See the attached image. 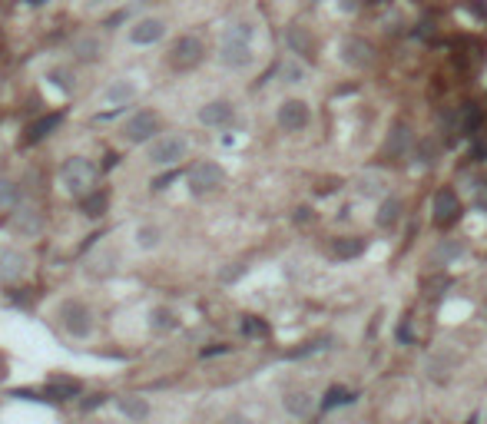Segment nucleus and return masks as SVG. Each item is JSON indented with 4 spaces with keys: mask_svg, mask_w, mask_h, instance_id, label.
<instances>
[{
    "mask_svg": "<svg viewBox=\"0 0 487 424\" xmlns=\"http://www.w3.org/2000/svg\"><path fill=\"white\" fill-rule=\"evenodd\" d=\"M10 226H14L20 236H37L40 226H44V215L37 209H17L14 219H10Z\"/></svg>",
    "mask_w": 487,
    "mask_h": 424,
    "instance_id": "2eb2a0df",
    "label": "nucleus"
},
{
    "mask_svg": "<svg viewBox=\"0 0 487 424\" xmlns=\"http://www.w3.org/2000/svg\"><path fill=\"white\" fill-rule=\"evenodd\" d=\"M219 60L232 67V70H239V67H249L252 60V50L245 40H232V37H222V46H219Z\"/></svg>",
    "mask_w": 487,
    "mask_h": 424,
    "instance_id": "6e6552de",
    "label": "nucleus"
},
{
    "mask_svg": "<svg viewBox=\"0 0 487 424\" xmlns=\"http://www.w3.org/2000/svg\"><path fill=\"white\" fill-rule=\"evenodd\" d=\"M242 332L245 335H265L269 328H265V321H259V318L249 315V318H242Z\"/></svg>",
    "mask_w": 487,
    "mask_h": 424,
    "instance_id": "c9c22d12",
    "label": "nucleus"
},
{
    "mask_svg": "<svg viewBox=\"0 0 487 424\" xmlns=\"http://www.w3.org/2000/svg\"><path fill=\"white\" fill-rule=\"evenodd\" d=\"M411 328H408V325H401V328H398V342H401V345H411Z\"/></svg>",
    "mask_w": 487,
    "mask_h": 424,
    "instance_id": "37998d69",
    "label": "nucleus"
},
{
    "mask_svg": "<svg viewBox=\"0 0 487 424\" xmlns=\"http://www.w3.org/2000/svg\"><path fill=\"white\" fill-rule=\"evenodd\" d=\"M107 202H109L107 193H100V189H96V193H90L87 199H80V209H83L87 219H100V215L107 212Z\"/></svg>",
    "mask_w": 487,
    "mask_h": 424,
    "instance_id": "393cba45",
    "label": "nucleus"
},
{
    "mask_svg": "<svg viewBox=\"0 0 487 424\" xmlns=\"http://www.w3.org/2000/svg\"><path fill=\"white\" fill-rule=\"evenodd\" d=\"M355 401V394L345 391V388H328L325 391V401H321V408L332 411V408H342V405H351Z\"/></svg>",
    "mask_w": 487,
    "mask_h": 424,
    "instance_id": "c85d7f7f",
    "label": "nucleus"
},
{
    "mask_svg": "<svg viewBox=\"0 0 487 424\" xmlns=\"http://www.w3.org/2000/svg\"><path fill=\"white\" fill-rule=\"evenodd\" d=\"M20 275H24V256L14 249L0 252V282H14Z\"/></svg>",
    "mask_w": 487,
    "mask_h": 424,
    "instance_id": "dca6fc26",
    "label": "nucleus"
},
{
    "mask_svg": "<svg viewBox=\"0 0 487 424\" xmlns=\"http://www.w3.org/2000/svg\"><path fill=\"white\" fill-rule=\"evenodd\" d=\"M152 133H159V116L150 109H139L123 123V139L126 143H150Z\"/></svg>",
    "mask_w": 487,
    "mask_h": 424,
    "instance_id": "20e7f679",
    "label": "nucleus"
},
{
    "mask_svg": "<svg viewBox=\"0 0 487 424\" xmlns=\"http://www.w3.org/2000/svg\"><path fill=\"white\" fill-rule=\"evenodd\" d=\"M451 256H461V245H457V242L441 245V249H438V256H434V265H441L444 258H451Z\"/></svg>",
    "mask_w": 487,
    "mask_h": 424,
    "instance_id": "e433bc0d",
    "label": "nucleus"
},
{
    "mask_svg": "<svg viewBox=\"0 0 487 424\" xmlns=\"http://www.w3.org/2000/svg\"><path fill=\"white\" fill-rule=\"evenodd\" d=\"M113 262H116V252H103V256H96V265H93L90 272H93V275L113 272Z\"/></svg>",
    "mask_w": 487,
    "mask_h": 424,
    "instance_id": "72a5a7b5",
    "label": "nucleus"
},
{
    "mask_svg": "<svg viewBox=\"0 0 487 424\" xmlns=\"http://www.w3.org/2000/svg\"><path fill=\"white\" fill-rule=\"evenodd\" d=\"M362 252H365V239H362V236H351V239H335V242H332V258H338V262L362 256Z\"/></svg>",
    "mask_w": 487,
    "mask_h": 424,
    "instance_id": "6ab92c4d",
    "label": "nucleus"
},
{
    "mask_svg": "<svg viewBox=\"0 0 487 424\" xmlns=\"http://www.w3.org/2000/svg\"><path fill=\"white\" fill-rule=\"evenodd\" d=\"M150 321H152V328H156V332H172V328L179 325V318H176L172 308H152Z\"/></svg>",
    "mask_w": 487,
    "mask_h": 424,
    "instance_id": "a878e982",
    "label": "nucleus"
},
{
    "mask_svg": "<svg viewBox=\"0 0 487 424\" xmlns=\"http://www.w3.org/2000/svg\"><path fill=\"white\" fill-rule=\"evenodd\" d=\"M186 139L183 136H159L152 139L150 146V163L152 166H172V163H179L186 156Z\"/></svg>",
    "mask_w": 487,
    "mask_h": 424,
    "instance_id": "423d86ee",
    "label": "nucleus"
},
{
    "mask_svg": "<svg viewBox=\"0 0 487 424\" xmlns=\"http://www.w3.org/2000/svg\"><path fill=\"white\" fill-rule=\"evenodd\" d=\"M17 196H20V186L10 179H0V206H14Z\"/></svg>",
    "mask_w": 487,
    "mask_h": 424,
    "instance_id": "473e14b6",
    "label": "nucleus"
},
{
    "mask_svg": "<svg viewBox=\"0 0 487 424\" xmlns=\"http://www.w3.org/2000/svg\"><path fill=\"white\" fill-rule=\"evenodd\" d=\"M229 345H213V348H202L199 351V355H202V358H215V355H229Z\"/></svg>",
    "mask_w": 487,
    "mask_h": 424,
    "instance_id": "58836bf2",
    "label": "nucleus"
},
{
    "mask_svg": "<svg viewBox=\"0 0 487 424\" xmlns=\"http://www.w3.org/2000/svg\"><path fill=\"white\" fill-rule=\"evenodd\" d=\"M87 3H100V0H87Z\"/></svg>",
    "mask_w": 487,
    "mask_h": 424,
    "instance_id": "49530a36",
    "label": "nucleus"
},
{
    "mask_svg": "<svg viewBox=\"0 0 487 424\" xmlns=\"http://www.w3.org/2000/svg\"><path fill=\"white\" fill-rule=\"evenodd\" d=\"M414 156H418V163H421V166H431V163L438 159V143H431V139H421Z\"/></svg>",
    "mask_w": 487,
    "mask_h": 424,
    "instance_id": "2f4dec72",
    "label": "nucleus"
},
{
    "mask_svg": "<svg viewBox=\"0 0 487 424\" xmlns=\"http://www.w3.org/2000/svg\"><path fill=\"white\" fill-rule=\"evenodd\" d=\"M236 116V109L229 100H215V103H206L199 109V123H206V126H229Z\"/></svg>",
    "mask_w": 487,
    "mask_h": 424,
    "instance_id": "9b49d317",
    "label": "nucleus"
},
{
    "mask_svg": "<svg viewBox=\"0 0 487 424\" xmlns=\"http://www.w3.org/2000/svg\"><path fill=\"white\" fill-rule=\"evenodd\" d=\"M461 219V199H457L454 189H438L434 193V222L441 229L454 226Z\"/></svg>",
    "mask_w": 487,
    "mask_h": 424,
    "instance_id": "0eeeda50",
    "label": "nucleus"
},
{
    "mask_svg": "<svg viewBox=\"0 0 487 424\" xmlns=\"http://www.w3.org/2000/svg\"><path fill=\"white\" fill-rule=\"evenodd\" d=\"M398 212H401V202L398 199H384L378 209V226L381 229H391L398 222Z\"/></svg>",
    "mask_w": 487,
    "mask_h": 424,
    "instance_id": "cd10ccee",
    "label": "nucleus"
},
{
    "mask_svg": "<svg viewBox=\"0 0 487 424\" xmlns=\"http://www.w3.org/2000/svg\"><path fill=\"white\" fill-rule=\"evenodd\" d=\"M285 411H289L292 418H308L315 411V398L308 391H292V394H285Z\"/></svg>",
    "mask_w": 487,
    "mask_h": 424,
    "instance_id": "f3484780",
    "label": "nucleus"
},
{
    "mask_svg": "<svg viewBox=\"0 0 487 424\" xmlns=\"http://www.w3.org/2000/svg\"><path fill=\"white\" fill-rule=\"evenodd\" d=\"M100 53H103V46H100L96 37H76L73 40V57L76 60L93 63V60H100Z\"/></svg>",
    "mask_w": 487,
    "mask_h": 424,
    "instance_id": "412c9836",
    "label": "nucleus"
},
{
    "mask_svg": "<svg viewBox=\"0 0 487 424\" xmlns=\"http://www.w3.org/2000/svg\"><path fill=\"white\" fill-rule=\"evenodd\" d=\"M136 96V83L133 80H113L107 87V93H103V100H107V106H113V109H120V106H126L130 100Z\"/></svg>",
    "mask_w": 487,
    "mask_h": 424,
    "instance_id": "ddd939ff",
    "label": "nucleus"
},
{
    "mask_svg": "<svg viewBox=\"0 0 487 424\" xmlns=\"http://www.w3.org/2000/svg\"><path fill=\"white\" fill-rule=\"evenodd\" d=\"M289 44H292V50H299L302 57L312 53V40H308V33H305L302 27H292L289 30Z\"/></svg>",
    "mask_w": 487,
    "mask_h": 424,
    "instance_id": "c756f323",
    "label": "nucleus"
},
{
    "mask_svg": "<svg viewBox=\"0 0 487 424\" xmlns=\"http://www.w3.org/2000/svg\"><path fill=\"white\" fill-rule=\"evenodd\" d=\"M226 424H245V418H239V414H229Z\"/></svg>",
    "mask_w": 487,
    "mask_h": 424,
    "instance_id": "c03bdc74",
    "label": "nucleus"
},
{
    "mask_svg": "<svg viewBox=\"0 0 487 424\" xmlns=\"http://www.w3.org/2000/svg\"><path fill=\"white\" fill-rule=\"evenodd\" d=\"M46 80H50V83H53V87H57V90H63V93H73V70H70V67H53V70H50V73H46Z\"/></svg>",
    "mask_w": 487,
    "mask_h": 424,
    "instance_id": "bb28decb",
    "label": "nucleus"
},
{
    "mask_svg": "<svg viewBox=\"0 0 487 424\" xmlns=\"http://www.w3.org/2000/svg\"><path fill=\"white\" fill-rule=\"evenodd\" d=\"M305 123H308V106L302 100H285L278 106V126L289 130V133H299Z\"/></svg>",
    "mask_w": 487,
    "mask_h": 424,
    "instance_id": "1a4fd4ad",
    "label": "nucleus"
},
{
    "mask_svg": "<svg viewBox=\"0 0 487 424\" xmlns=\"http://www.w3.org/2000/svg\"><path fill=\"white\" fill-rule=\"evenodd\" d=\"M136 245L139 249H156V245H159V229L156 226H139L136 229Z\"/></svg>",
    "mask_w": 487,
    "mask_h": 424,
    "instance_id": "7c9ffc66",
    "label": "nucleus"
},
{
    "mask_svg": "<svg viewBox=\"0 0 487 424\" xmlns=\"http://www.w3.org/2000/svg\"><path fill=\"white\" fill-rule=\"evenodd\" d=\"M80 391H83V388H80V381H73V378H53L44 388V401H70V398H76Z\"/></svg>",
    "mask_w": 487,
    "mask_h": 424,
    "instance_id": "4468645a",
    "label": "nucleus"
},
{
    "mask_svg": "<svg viewBox=\"0 0 487 424\" xmlns=\"http://www.w3.org/2000/svg\"><path fill=\"white\" fill-rule=\"evenodd\" d=\"M60 318H63V328L73 335V338H87L93 332V315L83 302H63Z\"/></svg>",
    "mask_w": 487,
    "mask_h": 424,
    "instance_id": "39448f33",
    "label": "nucleus"
},
{
    "mask_svg": "<svg viewBox=\"0 0 487 424\" xmlns=\"http://www.w3.org/2000/svg\"><path fill=\"white\" fill-rule=\"evenodd\" d=\"M60 123H63L60 113H50V116H44V120H37L30 130H27V143H44V139L50 136V133H53Z\"/></svg>",
    "mask_w": 487,
    "mask_h": 424,
    "instance_id": "aec40b11",
    "label": "nucleus"
},
{
    "mask_svg": "<svg viewBox=\"0 0 487 424\" xmlns=\"http://www.w3.org/2000/svg\"><path fill=\"white\" fill-rule=\"evenodd\" d=\"M222 179H226V173H222V166L219 163H196V166L189 169V176H186V182H189V193L193 196H206V193H213V189H219L222 186Z\"/></svg>",
    "mask_w": 487,
    "mask_h": 424,
    "instance_id": "f03ea898",
    "label": "nucleus"
},
{
    "mask_svg": "<svg viewBox=\"0 0 487 424\" xmlns=\"http://www.w3.org/2000/svg\"><path fill=\"white\" fill-rule=\"evenodd\" d=\"M226 37H232V40H245L249 44V37H252V27L249 24H232L226 30Z\"/></svg>",
    "mask_w": 487,
    "mask_h": 424,
    "instance_id": "f704fd0d",
    "label": "nucleus"
},
{
    "mask_svg": "<svg viewBox=\"0 0 487 424\" xmlns=\"http://www.w3.org/2000/svg\"><path fill=\"white\" fill-rule=\"evenodd\" d=\"M163 33H166V24L156 20V17H146V20H139L136 27H130V40L136 46H150L156 40H163Z\"/></svg>",
    "mask_w": 487,
    "mask_h": 424,
    "instance_id": "9d476101",
    "label": "nucleus"
},
{
    "mask_svg": "<svg viewBox=\"0 0 487 424\" xmlns=\"http://www.w3.org/2000/svg\"><path fill=\"white\" fill-rule=\"evenodd\" d=\"M302 80V70L299 67H285V83H299Z\"/></svg>",
    "mask_w": 487,
    "mask_h": 424,
    "instance_id": "79ce46f5",
    "label": "nucleus"
},
{
    "mask_svg": "<svg viewBox=\"0 0 487 424\" xmlns=\"http://www.w3.org/2000/svg\"><path fill=\"white\" fill-rule=\"evenodd\" d=\"M120 411L130 418V421H146V418H150L146 398H120Z\"/></svg>",
    "mask_w": 487,
    "mask_h": 424,
    "instance_id": "b1692460",
    "label": "nucleus"
},
{
    "mask_svg": "<svg viewBox=\"0 0 487 424\" xmlns=\"http://www.w3.org/2000/svg\"><path fill=\"white\" fill-rule=\"evenodd\" d=\"M408 143H411V130L398 123L395 130H391V139H388V146H384V152H388L391 159H401V156H405V150H408Z\"/></svg>",
    "mask_w": 487,
    "mask_h": 424,
    "instance_id": "4be33fe9",
    "label": "nucleus"
},
{
    "mask_svg": "<svg viewBox=\"0 0 487 424\" xmlns=\"http://www.w3.org/2000/svg\"><path fill=\"white\" fill-rule=\"evenodd\" d=\"M451 368H454V358H451V351H434L431 358H427V375L434 381H448L451 375Z\"/></svg>",
    "mask_w": 487,
    "mask_h": 424,
    "instance_id": "a211bd4d",
    "label": "nucleus"
},
{
    "mask_svg": "<svg viewBox=\"0 0 487 424\" xmlns=\"http://www.w3.org/2000/svg\"><path fill=\"white\" fill-rule=\"evenodd\" d=\"M100 405H107V394H90L87 401H83V408L93 411V408H100Z\"/></svg>",
    "mask_w": 487,
    "mask_h": 424,
    "instance_id": "ea45409f",
    "label": "nucleus"
},
{
    "mask_svg": "<svg viewBox=\"0 0 487 424\" xmlns=\"http://www.w3.org/2000/svg\"><path fill=\"white\" fill-rule=\"evenodd\" d=\"M245 272V265H236V269H226V272L219 275V282H222V285H229V282H236V279H239V275Z\"/></svg>",
    "mask_w": 487,
    "mask_h": 424,
    "instance_id": "4c0bfd02",
    "label": "nucleus"
},
{
    "mask_svg": "<svg viewBox=\"0 0 487 424\" xmlns=\"http://www.w3.org/2000/svg\"><path fill=\"white\" fill-rule=\"evenodd\" d=\"M176 176H179V173H166V176H159V179H152V189H166L169 182L176 179Z\"/></svg>",
    "mask_w": 487,
    "mask_h": 424,
    "instance_id": "a19ab883",
    "label": "nucleus"
},
{
    "mask_svg": "<svg viewBox=\"0 0 487 424\" xmlns=\"http://www.w3.org/2000/svg\"><path fill=\"white\" fill-rule=\"evenodd\" d=\"M96 176H100V169L93 166L90 159H83V156H70L60 166V182L67 186V193L76 199H87L90 193H96V189H93V186H96Z\"/></svg>",
    "mask_w": 487,
    "mask_h": 424,
    "instance_id": "f257e3e1",
    "label": "nucleus"
},
{
    "mask_svg": "<svg viewBox=\"0 0 487 424\" xmlns=\"http://www.w3.org/2000/svg\"><path fill=\"white\" fill-rule=\"evenodd\" d=\"M342 57H345V63L358 67V70H365V67H371V44L358 40V37H351V40L342 44Z\"/></svg>",
    "mask_w": 487,
    "mask_h": 424,
    "instance_id": "f8f14e48",
    "label": "nucleus"
},
{
    "mask_svg": "<svg viewBox=\"0 0 487 424\" xmlns=\"http://www.w3.org/2000/svg\"><path fill=\"white\" fill-rule=\"evenodd\" d=\"M202 57H206V46L199 37H179L169 50V67L172 70H193L202 63Z\"/></svg>",
    "mask_w": 487,
    "mask_h": 424,
    "instance_id": "7ed1b4c3",
    "label": "nucleus"
},
{
    "mask_svg": "<svg viewBox=\"0 0 487 424\" xmlns=\"http://www.w3.org/2000/svg\"><path fill=\"white\" fill-rule=\"evenodd\" d=\"M355 3L358 0H342V10H355Z\"/></svg>",
    "mask_w": 487,
    "mask_h": 424,
    "instance_id": "a18cd8bd",
    "label": "nucleus"
},
{
    "mask_svg": "<svg viewBox=\"0 0 487 424\" xmlns=\"http://www.w3.org/2000/svg\"><path fill=\"white\" fill-rule=\"evenodd\" d=\"M477 126H481V109H477L474 103H464L461 109H457V130L471 136Z\"/></svg>",
    "mask_w": 487,
    "mask_h": 424,
    "instance_id": "5701e85b",
    "label": "nucleus"
}]
</instances>
